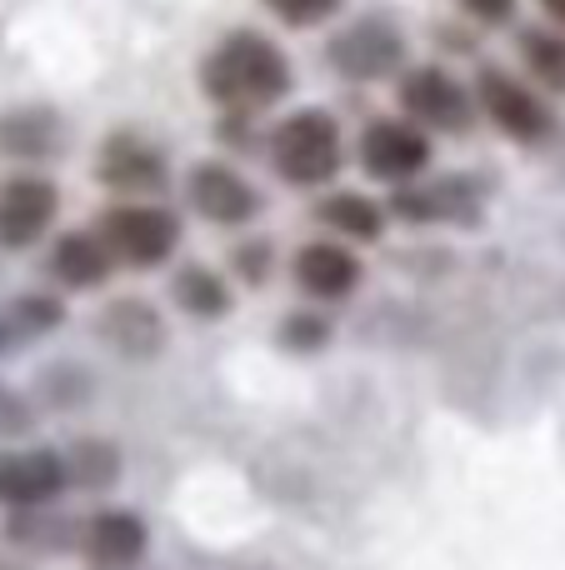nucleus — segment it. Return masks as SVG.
I'll use <instances>...</instances> for the list:
<instances>
[{
    "mask_svg": "<svg viewBox=\"0 0 565 570\" xmlns=\"http://www.w3.org/2000/svg\"><path fill=\"white\" fill-rule=\"evenodd\" d=\"M200 90L220 110H266L290 90V66L276 40H266L260 30H236L206 56Z\"/></svg>",
    "mask_w": 565,
    "mask_h": 570,
    "instance_id": "1",
    "label": "nucleus"
},
{
    "mask_svg": "<svg viewBox=\"0 0 565 570\" xmlns=\"http://www.w3.org/2000/svg\"><path fill=\"white\" fill-rule=\"evenodd\" d=\"M340 126L326 110H296L270 130V166L300 190H316L336 180L340 170Z\"/></svg>",
    "mask_w": 565,
    "mask_h": 570,
    "instance_id": "2",
    "label": "nucleus"
},
{
    "mask_svg": "<svg viewBox=\"0 0 565 570\" xmlns=\"http://www.w3.org/2000/svg\"><path fill=\"white\" fill-rule=\"evenodd\" d=\"M100 240L116 256V266L156 271L170 250L180 246V220L160 206H110L100 216Z\"/></svg>",
    "mask_w": 565,
    "mask_h": 570,
    "instance_id": "3",
    "label": "nucleus"
},
{
    "mask_svg": "<svg viewBox=\"0 0 565 570\" xmlns=\"http://www.w3.org/2000/svg\"><path fill=\"white\" fill-rule=\"evenodd\" d=\"M330 66L346 80H386L406 66V36L386 16H366L330 40Z\"/></svg>",
    "mask_w": 565,
    "mask_h": 570,
    "instance_id": "4",
    "label": "nucleus"
},
{
    "mask_svg": "<svg viewBox=\"0 0 565 570\" xmlns=\"http://www.w3.org/2000/svg\"><path fill=\"white\" fill-rule=\"evenodd\" d=\"M476 100H480V110L490 116V126L506 130V136L521 140V146L546 140L551 126H556V120H551V110H546V100H541L526 80L506 76V70H480Z\"/></svg>",
    "mask_w": 565,
    "mask_h": 570,
    "instance_id": "5",
    "label": "nucleus"
},
{
    "mask_svg": "<svg viewBox=\"0 0 565 570\" xmlns=\"http://www.w3.org/2000/svg\"><path fill=\"white\" fill-rule=\"evenodd\" d=\"M400 106H406L410 120H420L430 130H466L470 116H476V100L466 96V86L440 66L406 70L400 76Z\"/></svg>",
    "mask_w": 565,
    "mask_h": 570,
    "instance_id": "6",
    "label": "nucleus"
},
{
    "mask_svg": "<svg viewBox=\"0 0 565 570\" xmlns=\"http://www.w3.org/2000/svg\"><path fill=\"white\" fill-rule=\"evenodd\" d=\"M360 166L386 186H410L430 166V140L410 120H376L360 136Z\"/></svg>",
    "mask_w": 565,
    "mask_h": 570,
    "instance_id": "7",
    "label": "nucleus"
},
{
    "mask_svg": "<svg viewBox=\"0 0 565 570\" xmlns=\"http://www.w3.org/2000/svg\"><path fill=\"white\" fill-rule=\"evenodd\" d=\"M186 196H190V210L206 216L210 226H246L256 220L260 210V196L240 170L220 166V160H200L196 170L186 176Z\"/></svg>",
    "mask_w": 565,
    "mask_h": 570,
    "instance_id": "8",
    "label": "nucleus"
},
{
    "mask_svg": "<svg viewBox=\"0 0 565 570\" xmlns=\"http://www.w3.org/2000/svg\"><path fill=\"white\" fill-rule=\"evenodd\" d=\"M60 210V196L50 180L40 176H16L6 190H0V246L6 250H26L36 246L50 230Z\"/></svg>",
    "mask_w": 565,
    "mask_h": 570,
    "instance_id": "9",
    "label": "nucleus"
},
{
    "mask_svg": "<svg viewBox=\"0 0 565 570\" xmlns=\"http://www.w3.org/2000/svg\"><path fill=\"white\" fill-rule=\"evenodd\" d=\"M100 186L126 196H156L166 190V156L140 136H110L100 150Z\"/></svg>",
    "mask_w": 565,
    "mask_h": 570,
    "instance_id": "10",
    "label": "nucleus"
},
{
    "mask_svg": "<svg viewBox=\"0 0 565 570\" xmlns=\"http://www.w3.org/2000/svg\"><path fill=\"white\" fill-rule=\"evenodd\" d=\"M70 471L56 451L0 455V505H46L66 491Z\"/></svg>",
    "mask_w": 565,
    "mask_h": 570,
    "instance_id": "11",
    "label": "nucleus"
},
{
    "mask_svg": "<svg viewBox=\"0 0 565 570\" xmlns=\"http://www.w3.org/2000/svg\"><path fill=\"white\" fill-rule=\"evenodd\" d=\"M296 285L310 295V301H346L360 285V261L350 256L336 240H310V246L296 250Z\"/></svg>",
    "mask_w": 565,
    "mask_h": 570,
    "instance_id": "12",
    "label": "nucleus"
},
{
    "mask_svg": "<svg viewBox=\"0 0 565 570\" xmlns=\"http://www.w3.org/2000/svg\"><path fill=\"white\" fill-rule=\"evenodd\" d=\"M86 556L96 566H136L146 556V521L130 511H100L86 525Z\"/></svg>",
    "mask_w": 565,
    "mask_h": 570,
    "instance_id": "13",
    "label": "nucleus"
},
{
    "mask_svg": "<svg viewBox=\"0 0 565 570\" xmlns=\"http://www.w3.org/2000/svg\"><path fill=\"white\" fill-rule=\"evenodd\" d=\"M50 271H56L66 285H76V291H90V285L110 281V271H116V256L106 250V240H100V236L70 230V236H60L56 250H50Z\"/></svg>",
    "mask_w": 565,
    "mask_h": 570,
    "instance_id": "14",
    "label": "nucleus"
},
{
    "mask_svg": "<svg viewBox=\"0 0 565 570\" xmlns=\"http://www.w3.org/2000/svg\"><path fill=\"white\" fill-rule=\"evenodd\" d=\"M100 335L126 355H156L160 341H166V325H160V315L150 311L146 301L130 295V301H116L106 315H100Z\"/></svg>",
    "mask_w": 565,
    "mask_h": 570,
    "instance_id": "15",
    "label": "nucleus"
},
{
    "mask_svg": "<svg viewBox=\"0 0 565 570\" xmlns=\"http://www.w3.org/2000/svg\"><path fill=\"white\" fill-rule=\"evenodd\" d=\"M396 216L416 220V226H436V220H460V226H466V220L476 216V190H470L466 180L400 190V196H396Z\"/></svg>",
    "mask_w": 565,
    "mask_h": 570,
    "instance_id": "16",
    "label": "nucleus"
},
{
    "mask_svg": "<svg viewBox=\"0 0 565 570\" xmlns=\"http://www.w3.org/2000/svg\"><path fill=\"white\" fill-rule=\"evenodd\" d=\"M316 220L340 230L346 240H380V230H386V210L370 196H360V190H336V196H326L316 206Z\"/></svg>",
    "mask_w": 565,
    "mask_h": 570,
    "instance_id": "17",
    "label": "nucleus"
},
{
    "mask_svg": "<svg viewBox=\"0 0 565 570\" xmlns=\"http://www.w3.org/2000/svg\"><path fill=\"white\" fill-rule=\"evenodd\" d=\"M0 146L16 156H46L60 146V120L50 110H10L0 116Z\"/></svg>",
    "mask_w": 565,
    "mask_h": 570,
    "instance_id": "18",
    "label": "nucleus"
},
{
    "mask_svg": "<svg viewBox=\"0 0 565 570\" xmlns=\"http://www.w3.org/2000/svg\"><path fill=\"white\" fill-rule=\"evenodd\" d=\"M176 305L186 315H196V321H220V315L230 311V291H226V281H220L216 271L186 266L176 276Z\"/></svg>",
    "mask_w": 565,
    "mask_h": 570,
    "instance_id": "19",
    "label": "nucleus"
},
{
    "mask_svg": "<svg viewBox=\"0 0 565 570\" xmlns=\"http://www.w3.org/2000/svg\"><path fill=\"white\" fill-rule=\"evenodd\" d=\"M521 56H526V70L541 86L565 96V36H556V30H526L521 36Z\"/></svg>",
    "mask_w": 565,
    "mask_h": 570,
    "instance_id": "20",
    "label": "nucleus"
},
{
    "mask_svg": "<svg viewBox=\"0 0 565 570\" xmlns=\"http://www.w3.org/2000/svg\"><path fill=\"white\" fill-rule=\"evenodd\" d=\"M270 16H280L286 26H320L326 16H336L340 0H266Z\"/></svg>",
    "mask_w": 565,
    "mask_h": 570,
    "instance_id": "21",
    "label": "nucleus"
},
{
    "mask_svg": "<svg viewBox=\"0 0 565 570\" xmlns=\"http://www.w3.org/2000/svg\"><path fill=\"white\" fill-rule=\"evenodd\" d=\"M230 261H236V271H240V276H246L250 285H260V281L270 276V246H266V240H250V246H240Z\"/></svg>",
    "mask_w": 565,
    "mask_h": 570,
    "instance_id": "22",
    "label": "nucleus"
},
{
    "mask_svg": "<svg viewBox=\"0 0 565 570\" xmlns=\"http://www.w3.org/2000/svg\"><path fill=\"white\" fill-rule=\"evenodd\" d=\"M460 10L470 20H480V26H506L516 16V0H460Z\"/></svg>",
    "mask_w": 565,
    "mask_h": 570,
    "instance_id": "23",
    "label": "nucleus"
},
{
    "mask_svg": "<svg viewBox=\"0 0 565 570\" xmlns=\"http://www.w3.org/2000/svg\"><path fill=\"white\" fill-rule=\"evenodd\" d=\"M280 335H286L290 345H320L326 341V321H306V315H296V321L280 325Z\"/></svg>",
    "mask_w": 565,
    "mask_h": 570,
    "instance_id": "24",
    "label": "nucleus"
},
{
    "mask_svg": "<svg viewBox=\"0 0 565 570\" xmlns=\"http://www.w3.org/2000/svg\"><path fill=\"white\" fill-rule=\"evenodd\" d=\"M541 6H546L551 20H561V26H565V0H541Z\"/></svg>",
    "mask_w": 565,
    "mask_h": 570,
    "instance_id": "25",
    "label": "nucleus"
}]
</instances>
